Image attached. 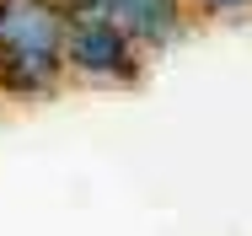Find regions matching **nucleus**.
Segmentation results:
<instances>
[{
	"instance_id": "obj_1",
	"label": "nucleus",
	"mask_w": 252,
	"mask_h": 236,
	"mask_svg": "<svg viewBox=\"0 0 252 236\" xmlns=\"http://www.w3.org/2000/svg\"><path fill=\"white\" fill-rule=\"evenodd\" d=\"M145 48H134V38L102 16V11H75L64 22V75L86 81V86H134L145 75Z\"/></svg>"
},
{
	"instance_id": "obj_4",
	"label": "nucleus",
	"mask_w": 252,
	"mask_h": 236,
	"mask_svg": "<svg viewBox=\"0 0 252 236\" xmlns=\"http://www.w3.org/2000/svg\"><path fill=\"white\" fill-rule=\"evenodd\" d=\"M188 11H204V16H236V11H252V0H188Z\"/></svg>"
},
{
	"instance_id": "obj_2",
	"label": "nucleus",
	"mask_w": 252,
	"mask_h": 236,
	"mask_svg": "<svg viewBox=\"0 0 252 236\" xmlns=\"http://www.w3.org/2000/svg\"><path fill=\"white\" fill-rule=\"evenodd\" d=\"M64 5L59 0H0V59H59L64 65Z\"/></svg>"
},
{
	"instance_id": "obj_3",
	"label": "nucleus",
	"mask_w": 252,
	"mask_h": 236,
	"mask_svg": "<svg viewBox=\"0 0 252 236\" xmlns=\"http://www.w3.org/2000/svg\"><path fill=\"white\" fill-rule=\"evenodd\" d=\"M97 11L113 16V22L134 38V48H145V54L172 48L188 33V22H193L188 0H97Z\"/></svg>"
}]
</instances>
